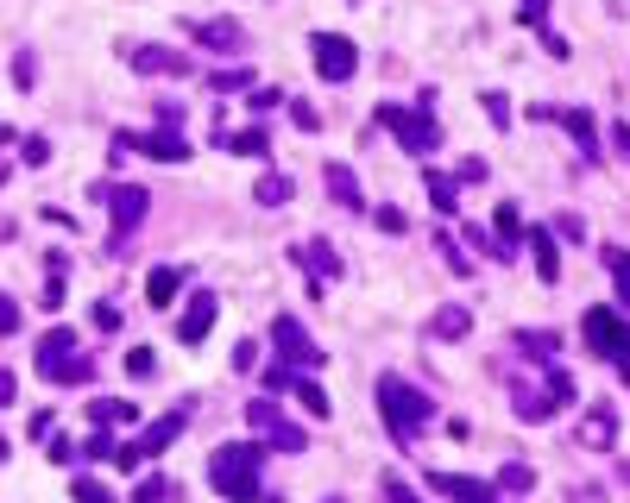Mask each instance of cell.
<instances>
[{
	"instance_id": "1",
	"label": "cell",
	"mask_w": 630,
	"mask_h": 503,
	"mask_svg": "<svg viewBox=\"0 0 630 503\" xmlns=\"http://www.w3.org/2000/svg\"><path fill=\"white\" fill-rule=\"evenodd\" d=\"M259 472H265L259 435L252 441H227V447H215V460H208V484H215L227 503H252L259 497Z\"/></svg>"
},
{
	"instance_id": "2",
	"label": "cell",
	"mask_w": 630,
	"mask_h": 503,
	"mask_svg": "<svg viewBox=\"0 0 630 503\" xmlns=\"http://www.w3.org/2000/svg\"><path fill=\"white\" fill-rule=\"evenodd\" d=\"M379 409H385V428H391V441H416V435H423V428L435 421V403L423 397V390H416L410 378H397V372H385L379 378Z\"/></svg>"
},
{
	"instance_id": "3",
	"label": "cell",
	"mask_w": 630,
	"mask_h": 503,
	"mask_svg": "<svg viewBox=\"0 0 630 503\" xmlns=\"http://www.w3.org/2000/svg\"><path fill=\"white\" fill-rule=\"evenodd\" d=\"M379 120L391 126V138H397L403 152H435L442 145V126L429 120V95L416 101V107H379Z\"/></svg>"
},
{
	"instance_id": "4",
	"label": "cell",
	"mask_w": 630,
	"mask_h": 503,
	"mask_svg": "<svg viewBox=\"0 0 630 503\" xmlns=\"http://www.w3.org/2000/svg\"><path fill=\"white\" fill-rule=\"evenodd\" d=\"M246 428H252L259 441H271L277 453H309L303 428H297V421H291L284 409H277V403H265V397H252V403H246Z\"/></svg>"
},
{
	"instance_id": "5",
	"label": "cell",
	"mask_w": 630,
	"mask_h": 503,
	"mask_svg": "<svg viewBox=\"0 0 630 503\" xmlns=\"http://www.w3.org/2000/svg\"><path fill=\"white\" fill-rule=\"evenodd\" d=\"M95 201H108L114 233H120V240H126V233L152 214V195H146V189H132V183H95ZM120 240H114V246H120Z\"/></svg>"
},
{
	"instance_id": "6",
	"label": "cell",
	"mask_w": 630,
	"mask_h": 503,
	"mask_svg": "<svg viewBox=\"0 0 630 503\" xmlns=\"http://www.w3.org/2000/svg\"><path fill=\"white\" fill-rule=\"evenodd\" d=\"M586 346L599 358H611V365H630V327L611 315V309H593L586 315Z\"/></svg>"
},
{
	"instance_id": "7",
	"label": "cell",
	"mask_w": 630,
	"mask_h": 503,
	"mask_svg": "<svg viewBox=\"0 0 630 503\" xmlns=\"http://www.w3.org/2000/svg\"><path fill=\"white\" fill-rule=\"evenodd\" d=\"M271 340H277V358H284V365H297V372H315L322 365V352H315V340L303 334L297 315H277L271 321Z\"/></svg>"
},
{
	"instance_id": "8",
	"label": "cell",
	"mask_w": 630,
	"mask_h": 503,
	"mask_svg": "<svg viewBox=\"0 0 630 503\" xmlns=\"http://www.w3.org/2000/svg\"><path fill=\"white\" fill-rule=\"evenodd\" d=\"M309 51H315V69H322V83H347L360 69V51L347 44L340 32H315L309 38Z\"/></svg>"
},
{
	"instance_id": "9",
	"label": "cell",
	"mask_w": 630,
	"mask_h": 503,
	"mask_svg": "<svg viewBox=\"0 0 630 503\" xmlns=\"http://www.w3.org/2000/svg\"><path fill=\"white\" fill-rule=\"evenodd\" d=\"M183 421H189V409H177V415H164V421H152V428H146V435H139L132 447H120V460H114V466H146L152 453H164V447H171V441L183 435Z\"/></svg>"
},
{
	"instance_id": "10",
	"label": "cell",
	"mask_w": 630,
	"mask_h": 503,
	"mask_svg": "<svg viewBox=\"0 0 630 503\" xmlns=\"http://www.w3.org/2000/svg\"><path fill=\"white\" fill-rule=\"evenodd\" d=\"M114 152H139V158H158V164H183L189 145L177 132H114Z\"/></svg>"
},
{
	"instance_id": "11",
	"label": "cell",
	"mask_w": 630,
	"mask_h": 503,
	"mask_svg": "<svg viewBox=\"0 0 630 503\" xmlns=\"http://www.w3.org/2000/svg\"><path fill=\"white\" fill-rule=\"evenodd\" d=\"M38 378H51V384H89V378H95V358H83V352H51V358H38Z\"/></svg>"
},
{
	"instance_id": "12",
	"label": "cell",
	"mask_w": 630,
	"mask_h": 503,
	"mask_svg": "<svg viewBox=\"0 0 630 503\" xmlns=\"http://www.w3.org/2000/svg\"><path fill=\"white\" fill-rule=\"evenodd\" d=\"M291 258H297V264H303L315 283H328V277H340V271H347V264H340V252H334L328 240H309V246L297 240V246H291Z\"/></svg>"
},
{
	"instance_id": "13",
	"label": "cell",
	"mask_w": 630,
	"mask_h": 503,
	"mask_svg": "<svg viewBox=\"0 0 630 503\" xmlns=\"http://www.w3.org/2000/svg\"><path fill=\"white\" fill-rule=\"evenodd\" d=\"M195 44L202 51H246V26L240 20H195Z\"/></svg>"
},
{
	"instance_id": "14",
	"label": "cell",
	"mask_w": 630,
	"mask_h": 503,
	"mask_svg": "<svg viewBox=\"0 0 630 503\" xmlns=\"http://www.w3.org/2000/svg\"><path fill=\"white\" fill-rule=\"evenodd\" d=\"M132 69H158V76H189L195 69V57H183V51H164V44H146V51H132Z\"/></svg>"
},
{
	"instance_id": "15",
	"label": "cell",
	"mask_w": 630,
	"mask_h": 503,
	"mask_svg": "<svg viewBox=\"0 0 630 503\" xmlns=\"http://www.w3.org/2000/svg\"><path fill=\"white\" fill-rule=\"evenodd\" d=\"M215 315H221V303L208 296V290H202V296H189V315L177 321V340H183V346H195L208 327H215Z\"/></svg>"
},
{
	"instance_id": "16",
	"label": "cell",
	"mask_w": 630,
	"mask_h": 503,
	"mask_svg": "<svg viewBox=\"0 0 630 503\" xmlns=\"http://www.w3.org/2000/svg\"><path fill=\"white\" fill-rule=\"evenodd\" d=\"M562 126L574 132V145H580V158H586V164H599V158H605V152H599V120H593L586 107H568V114H562Z\"/></svg>"
},
{
	"instance_id": "17",
	"label": "cell",
	"mask_w": 630,
	"mask_h": 503,
	"mask_svg": "<svg viewBox=\"0 0 630 503\" xmlns=\"http://www.w3.org/2000/svg\"><path fill=\"white\" fill-rule=\"evenodd\" d=\"M442 497H454V503H498V491L492 484H479V478H454V472H435L429 478Z\"/></svg>"
},
{
	"instance_id": "18",
	"label": "cell",
	"mask_w": 630,
	"mask_h": 503,
	"mask_svg": "<svg viewBox=\"0 0 630 503\" xmlns=\"http://www.w3.org/2000/svg\"><path fill=\"white\" fill-rule=\"evenodd\" d=\"M322 177H328V195H334V201H340L347 214H360V208H366V195H360V177L347 170V164H328Z\"/></svg>"
},
{
	"instance_id": "19",
	"label": "cell",
	"mask_w": 630,
	"mask_h": 503,
	"mask_svg": "<svg viewBox=\"0 0 630 503\" xmlns=\"http://www.w3.org/2000/svg\"><path fill=\"white\" fill-rule=\"evenodd\" d=\"M523 358H536V365H554V352H562V334H548V327H523L517 334Z\"/></svg>"
},
{
	"instance_id": "20",
	"label": "cell",
	"mask_w": 630,
	"mask_h": 503,
	"mask_svg": "<svg viewBox=\"0 0 630 503\" xmlns=\"http://www.w3.org/2000/svg\"><path fill=\"white\" fill-rule=\"evenodd\" d=\"M530 252H536L542 283H554V277H562V252H554V233H548V227H536V233H530Z\"/></svg>"
},
{
	"instance_id": "21",
	"label": "cell",
	"mask_w": 630,
	"mask_h": 503,
	"mask_svg": "<svg viewBox=\"0 0 630 503\" xmlns=\"http://www.w3.org/2000/svg\"><path fill=\"white\" fill-rule=\"evenodd\" d=\"M423 183H429V201H435L442 214H460V183H454L448 170H429Z\"/></svg>"
},
{
	"instance_id": "22",
	"label": "cell",
	"mask_w": 630,
	"mask_h": 503,
	"mask_svg": "<svg viewBox=\"0 0 630 503\" xmlns=\"http://www.w3.org/2000/svg\"><path fill=\"white\" fill-rule=\"evenodd\" d=\"M177 290H183V271H171V264L146 277V296H152V309H171V296H177Z\"/></svg>"
},
{
	"instance_id": "23",
	"label": "cell",
	"mask_w": 630,
	"mask_h": 503,
	"mask_svg": "<svg viewBox=\"0 0 630 503\" xmlns=\"http://www.w3.org/2000/svg\"><path fill=\"white\" fill-rule=\"evenodd\" d=\"M611 435H618V415H611V409H593L586 428H580V441H586V447H611Z\"/></svg>"
},
{
	"instance_id": "24",
	"label": "cell",
	"mask_w": 630,
	"mask_h": 503,
	"mask_svg": "<svg viewBox=\"0 0 630 503\" xmlns=\"http://www.w3.org/2000/svg\"><path fill=\"white\" fill-rule=\"evenodd\" d=\"M467 327H473V315H467V309H442V315L429 321V334H435V340H460Z\"/></svg>"
},
{
	"instance_id": "25",
	"label": "cell",
	"mask_w": 630,
	"mask_h": 503,
	"mask_svg": "<svg viewBox=\"0 0 630 503\" xmlns=\"http://www.w3.org/2000/svg\"><path fill=\"white\" fill-rule=\"evenodd\" d=\"M599 258H605V271H611V277H618V303H624V309H630V258H624V252H618V246H605V252H599Z\"/></svg>"
},
{
	"instance_id": "26",
	"label": "cell",
	"mask_w": 630,
	"mask_h": 503,
	"mask_svg": "<svg viewBox=\"0 0 630 503\" xmlns=\"http://www.w3.org/2000/svg\"><path fill=\"white\" fill-rule=\"evenodd\" d=\"M291 390H297V403H303V409H309V415H315V421H322V415H328V409H334V403H328V397H322V384H309V378H291Z\"/></svg>"
},
{
	"instance_id": "27",
	"label": "cell",
	"mask_w": 630,
	"mask_h": 503,
	"mask_svg": "<svg viewBox=\"0 0 630 503\" xmlns=\"http://www.w3.org/2000/svg\"><path fill=\"white\" fill-rule=\"evenodd\" d=\"M89 415H95V428H114V421H132V403L101 397V403H89Z\"/></svg>"
},
{
	"instance_id": "28",
	"label": "cell",
	"mask_w": 630,
	"mask_h": 503,
	"mask_svg": "<svg viewBox=\"0 0 630 503\" xmlns=\"http://www.w3.org/2000/svg\"><path fill=\"white\" fill-rule=\"evenodd\" d=\"M252 201H259V208H284V201H291V177H265V183L252 189Z\"/></svg>"
},
{
	"instance_id": "29",
	"label": "cell",
	"mask_w": 630,
	"mask_h": 503,
	"mask_svg": "<svg viewBox=\"0 0 630 503\" xmlns=\"http://www.w3.org/2000/svg\"><path fill=\"white\" fill-rule=\"evenodd\" d=\"M227 152H240V158H265V152H271V138L252 126V132H234V138H227Z\"/></svg>"
},
{
	"instance_id": "30",
	"label": "cell",
	"mask_w": 630,
	"mask_h": 503,
	"mask_svg": "<svg viewBox=\"0 0 630 503\" xmlns=\"http://www.w3.org/2000/svg\"><path fill=\"white\" fill-rule=\"evenodd\" d=\"M530 484H536V472H530L523 460H511V466H505V478H498V491H511V497H523Z\"/></svg>"
},
{
	"instance_id": "31",
	"label": "cell",
	"mask_w": 630,
	"mask_h": 503,
	"mask_svg": "<svg viewBox=\"0 0 630 503\" xmlns=\"http://www.w3.org/2000/svg\"><path fill=\"white\" fill-rule=\"evenodd\" d=\"M69 497H76V503H114V491H108L101 478H76V484H69Z\"/></svg>"
},
{
	"instance_id": "32",
	"label": "cell",
	"mask_w": 630,
	"mask_h": 503,
	"mask_svg": "<svg viewBox=\"0 0 630 503\" xmlns=\"http://www.w3.org/2000/svg\"><path fill=\"white\" fill-rule=\"evenodd\" d=\"M126 372H132V378H158V358H152V346H132V352H126Z\"/></svg>"
},
{
	"instance_id": "33",
	"label": "cell",
	"mask_w": 630,
	"mask_h": 503,
	"mask_svg": "<svg viewBox=\"0 0 630 503\" xmlns=\"http://www.w3.org/2000/svg\"><path fill=\"white\" fill-rule=\"evenodd\" d=\"M51 352H76V334H69V327H51V334L38 340V358H51Z\"/></svg>"
},
{
	"instance_id": "34",
	"label": "cell",
	"mask_w": 630,
	"mask_h": 503,
	"mask_svg": "<svg viewBox=\"0 0 630 503\" xmlns=\"http://www.w3.org/2000/svg\"><path fill=\"white\" fill-rule=\"evenodd\" d=\"M164 497H171V484H164V478H146V484L132 491V503H164Z\"/></svg>"
},
{
	"instance_id": "35",
	"label": "cell",
	"mask_w": 630,
	"mask_h": 503,
	"mask_svg": "<svg viewBox=\"0 0 630 503\" xmlns=\"http://www.w3.org/2000/svg\"><path fill=\"white\" fill-rule=\"evenodd\" d=\"M385 497H391V503H423V497H416V491H410L397 472H385Z\"/></svg>"
},
{
	"instance_id": "36",
	"label": "cell",
	"mask_w": 630,
	"mask_h": 503,
	"mask_svg": "<svg viewBox=\"0 0 630 503\" xmlns=\"http://www.w3.org/2000/svg\"><path fill=\"white\" fill-rule=\"evenodd\" d=\"M208 83H215V89H252V76H246V69H215Z\"/></svg>"
},
{
	"instance_id": "37",
	"label": "cell",
	"mask_w": 630,
	"mask_h": 503,
	"mask_svg": "<svg viewBox=\"0 0 630 503\" xmlns=\"http://www.w3.org/2000/svg\"><path fill=\"white\" fill-rule=\"evenodd\" d=\"M32 76H38V63H32V51H20V57H13V83L32 89Z\"/></svg>"
},
{
	"instance_id": "38",
	"label": "cell",
	"mask_w": 630,
	"mask_h": 503,
	"mask_svg": "<svg viewBox=\"0 0 630 503\" xmlns=\"http://www.w3.org/2000/svg\"><path fill=\"white\" fill-rule=\"evenodd\" d=\"M485 101V120H498V126H511V101L505 95H479Z\"/></svg>"
},
{
	"instance_id": "39",
	"label": "cell",
	"mask_w": 630,
	"mask_h": 503,
	"mask_svg": "<svg viewBox=\"0 0 630 503\" xmlns=\"http://www.w3.org/2000/svg\"><path fill=\"white\" fill-rule=\"evenodd\" d=\"M120 327V309L114 303H95V334H114Z\"/></svg>"
},
{
	"instance_id": "40",
	"label": "cell",
	"mask_w": 630,
	"mask_h": 503,
	"mask_svg": "<svg viewBox=\"0 0 630 503\" xmlns=\"http://www.w3.org/2000/svg\"><path fill=\"white\" fill-rule=\"evenodd\" d=\"M252 365H259V346L240 340V346H234V372H252Z\"/></svg>"
},
{
	"instance_id": "41",
	"label": "cell",
	"mask_w": 630,
	"mask_h": 503,
	"mask_svg": "<svg viewBox=\"0 0 630 503\" xmlns=\"http://www.w3.org/2000/svg\"><path fill=\"white\" fill-rule=\"evenodd\" d=\"M372 221H379V233H403V214H397V208H379Z\"/></svg>"
},
{
	"instance_id": "42",
	"label": "cell",
	"mask_w": 630,
	"mask_h": 503,
	"mask_svg": "<svg viewBox=\"0 0 630 503\" xmlns=\"http://www.w3.org/2000/svg\"><path fill=\"white\" fill-rule=\"evenodd\" d=\"M611 145H618V158L630 164V126H624V120H611Z\"/></svg>"
},
{
	"instance_id": "43",
	"label": "cell",
	"mask_w": 630,
	"mask_h": 503,
	"mask_svg": "<svg viewBox=\"0 0 630 503\" xmlns=\"http://www.w3.org/2000/svg\"><path fill=\"white\" fill-rule=\"evenodd\" d=\"M51 158V138H26V164H44Z\"/></svg>"
},
{
	"instance_id": "44",
	"label": "cell",
	"mask_w": 630,
	"mask_h": 503,
	"mask_svg": "<svg viewBox=\"0 0 630 503\" xmlns=\"http://www.w3.org/2000/svg\"><path fill=\"white\" fill-rule=\"evenodd\" d=\"M277 101H284V95H271V89H259V95H252V101H246V107H252V114H271V107H277Z\"/></svg>"
},
{
	"instance_id": "45",
	"label": "cell",
	"mask_w": 630,
	"mask_h": 503,
	"mask_svg": "<svg viewBox=\"0 0 630 503\" xmlns=\"http://www.w3.org/2000/svg\"><path fill=\"white\" fill-rule=\"evenodd\" d=\"M322 503H347V497H322Z\"/></svg>"
}]
</instances>
